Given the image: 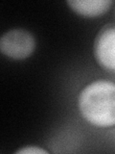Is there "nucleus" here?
<instances>
[{"label": "nucleus", "instance_id": "obj_1", "mask_svg": "<svg viewBox=\"0 0 115 154\" xmlns=\"http://www.w3.org/2000/svg\"><path fill=\"white\" fill-rule=\"evenodd\" d=\"M81 116L96 127L115 125V83L96 80L81 90L78 99Z\"/></svg>", "mask_w": 115, "mask_h": 154}, {"label": "nucleus", "instance_id": "obj_2", "mask_svg": "<svg viewBox=\"0 0 115 154\" xmlns=\"http://www.w3.org/2000/svg\"><path fill=\"white\" fill-rule=\"evenodd\" d=\"M35 48V37L25 29H12L4 33L0 38L1 52L14 60H23L30 57Z\"/></svg>", "mask_w": 115, "mask_h": 154}, {"label": "nucleus", "instance_id": "obj_3", "mask_svg": "<svg viewBox=\"0 0 115 154\" xmlns=\"http://www.w3.org/2000/svg\"><path fill=\"white\" fill-rule=\"evenodd\" d=\"M94 56L105 69L115 71V26H105L94 42Z\"/></svg>", "mask_w": 115, "mask_h": 154}, {"label": "nucleus", "instance_id": "obj_4", "mask_svg": "<svg viewBox=\"0 0 115 154\" xmlns=\"http://www.w3.org/2000/svg\"><path fill=\"white\" fill-rule=\"evenodd\" d=\"M67 5L77 14L86 17H95L108 12L111 0H68Z\"/></svg>", "mask_w": 115, "mask_h": 154}, {"label": "nucleus", "instance_id": "obj_5", "mask_svg": "<svg viewBox=\"0 0 115 154\" xmlns=\"http://www.w3.org/2000/svg\"><path fill=\"white\" fill-rule=\"evenodd\" d=\"M17 154H22V153H26V154H45L48 153L47 150L45 149H42L38 146H25L22 147L16 152Z\"/></svg>", "mask_w": 115, "mask_h": 154}]
</instances>
